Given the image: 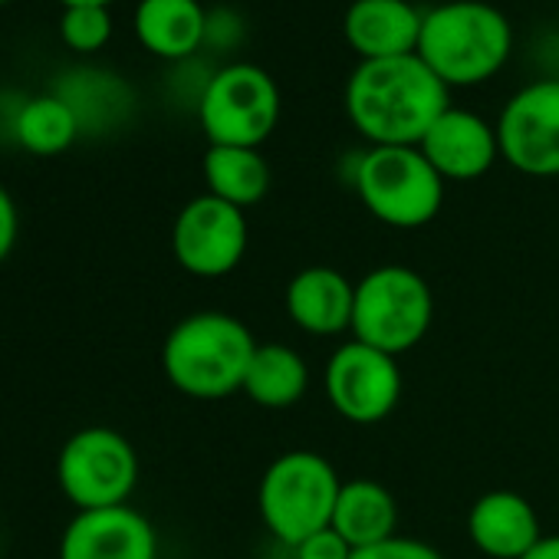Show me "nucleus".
Segmentation results:
<instances>
[{
	"mask_svg": "<svg viewBox=\"0 0 559 559\" xmlns=\"http://www.w3.org/2000/svg\"><path fill=\"white\" fill-rule=\"evenodd\" d=\"M444 109L448 86L418 53L362 60L346 83V112L372 145H421Z\"/></svg>",
	"mask_w": 559,
	"mask_h": 559,
	"instance_id": "f257e3e1",
	"label": "nucleus"
},
{
	"mask_svg": "<svg viewBox=\"0 0 559 559\" xmlns=\"http://www.w3.org/2000/svg\"><path fill=\"white\" fill-rule=\"evenodd\" d=\"M253 333L230 313L201 310L171 326L162 343V372L188 399L217 402L243 392Z\"/></svg>",
	"mask_w": 559,
	"mask_h": 559,
	"instance_id": "f03ea898",
	"label": "nucleus"
},
{
	"mask_svg": "<svg viewBox=\"0 0 559 559\" xmlns=\"http://www.w3.org/2000/svg\"><path fill=\"white\" fill-rule=\"evenodd\" d=\"M513 47L510 21L484 0H448L425 14L418 57L444 86H474L503 70Z\"/></svg>",
	"mask_w": 559,
	"mask_h": 559,
	"instance_id": "7ed1b4c3",
	"label": "nucleus"
},
{
	"mask_svg": "<svg viewBox=\"0 0 559 559\" xmlns=\"http://www.w3.org/2000/svg\"><path fill=\"white\" fill-rule=\"evenodd\" d=\"M340 490L343 480L323 454L307 448L287 451L260 477V520L280 543L294 549L307 536L333 526Z\"/></svg>",
	"mask_w": 559,
	"mask_h": 559,
	"instance_id": "20e7f679",
	"label": "nucleus"
},
{
	"mask_svg": "<svg viewBox=\"0 0 559 559\" xmlns=\"http://www.w3.org/2000/svg\"><path fill=\"white\" fill-rule=\"evenodd\" d=\"M353 188L376 221L399 230L431 224L444 204V178L418 145H372L356 158Z\"/></svg>",
	"mask_w": 559,
	"mask_h": 559,
	"instance_id": "39448f33",
	"label": "nucleus"
},
{
	"mask_svg": "<svg viewBox=\"0 0 559 559\" xmlns=\"http://www.w3.org/2000/svg\"><path fill=\"white\" fill-rule=\"evenodd\" d=\"M435 320V297L428 280L402 263H382L356 284L353 340L402 356L415 349Z\"/></svg>",
	"mask_w": 559,
	"mask_h": 559,
	"instance_id": "423d86ee",
	"label": "nucleus"
},
{
	"mask_svg": "<svg viewBox=\"0 0 559 559\" xmlns=\"http://www.w3.org/2000/svg\"><path fill=\"white\" fill-rule=\"evenodd\" d=\"M57 484L76 513L122 507L139 484V454L122 431L86 425L63 441L57 454Z\"/></svg>",
	"mask_w": 559,
	"mask_h": 559,
	"instance_id": "0eeeda50",
	"label": "nucleus"
},
{
	"mask_svg": "<svg viewBox=\"0 0 559 559\" xmlns=\"http://www.w3.org/2000/svg\"><path fill=\"white\" fill-rule=\"evenodd\" d=\"M198 119L211 145L257 148L276 129L280 90L266 70L253 63H230L204 83Z\"/></svg>",
	"mask_w": 559,
	"mask_h": 559,
	"instance_id": "6e6552de",
	"label": "nucleus"
},
{
	"mask_svg": "<svg viewBox=\"0 0 559 559\" xmlns=\"http://www.w3.org/2000/svg\"><path fill=\"white\" fill-rule=\"evenodd\" d=\"M247 240L250 230L243 211L214 194L191 198L171 227V253L178 266L201 280L234 273L247 253Z\"/></svg>",
	"mask_w": 559,
	"mask_h": 559,
	"instance_id": "1a4fd4ad",
	"label": "nucleus"
},
{
	"mask_svg": "<svg viewBox=\"0 0 559 559\" xmlns=\"http://www.w3.org/2000/svg\"><path fill=\"white\" fill-rule=\"evenodd\" d=\"M326 399L353 425L385 421L402 399V372L395 356L359 340L340 346L326 362Z\"/></svg>",
	"mask_w": 559,
	"mask_h": 559,
	"instance_id": "9d476101",
	"label": "nucleus"
},
{
	"mask_svg": "<svg viewBox=\"0 0 559 559\" xmlns=\"http://www.w3.org/2000/svg\"><path fill=\"white\" fill-rule=\"evenodd\" d=\"M507 165L533 178L559 175V80H536L510 96L497 119Z\"/></svg>",
	"mask_w": 559,
	"mask_h": 559,
	"instance_id": "9b49d317",
	"label": "nucleus"
},
{
	"mask_svg": "<svg viewBox=\"0 0 559 559\" xmlns=\"http://www.w3.org/2000/svg\"><path fill=\"white\" fill-rule=\"evenodd\" d=\"M60 559H158V533L135 507L80 510L63 536Z\"/></svg>",
	"mask_w": 559,
	"mask_h": 559,
	"instance_id": "f8f14e48",
	"label": "nucleus"
},
{
	"mask_svg": "<svg viewBox=\"0 0 559 559\" xmlns=\"http://www.w3.org/2000/svg\"><path fill=\"white\" fill-rule=\"evenodd\" d=\"M418 148L444 181H474L487 175L500 155L497 129H490L477 112L457 106L438 116Z\"/></svg>",
	"mask_w": 559,
	"mask_h": 559,
	"instance_id": "ddd939ff",
	"label": "nucleus"
},
{
	"mask_svg": "<svg viewBox=\"0 0 559 559\" xmlns=\"http://www.w3.org/2000/svg\"><path fill=\"white\" fill-rule=\"evenodd\" d=\"M287 317L310 336L353 330L356 284L336 266H304L287 284Z\"/></svg>",
	"mask_w": 559,
	"mask_h": 559,
	"instance_id": "4468645a",
	"label": "nucleus"
},
{
	"mask_svg": "<svg viewBox=\"0 0 559 559\" xmlns=\"http://www.w3.org/2000/svg\"><path fill=\"white\" fill-rule=\"evenodd\" d=\"M467 536L487 559H520L539 539V516L523 493L490 490L467 513Z\"/></svg>",
	"mask_w": 559,
	"mask_h": 559,
	"instance_id": "2eb2a0df",
	"label": "nucleus"
},
{
	"mask_svg": "<svg viewBox=\"0 0 559 559\" xmlns=\"http://www.w3.org/2000/svg\"><path fill=\"white\" fill-rule=\"evenodd\" d=\"M425 14L408 0H353L343 31L362 60L418 53Z\"/></svg>",
	"mask_w": 559,
	"mask_h": 559,
	"instance_id": "dca6fc26",
	"label": "nucleus"
},
{
	"mask_svg": "<svg viewBox=\"0 0 559 559\" xmlns=\"http://www.w3.org/2000/svg\"><path fill=\"white\" fill-rule=\"evenodd\" d=\"M333 530L353 549L385 543L399 536V503L389 493V487H382L372 477L343 480V490L333 510Z\"/></svg>",
	"mask_w": 559,
	"mask_h": 559,
	"instance_id": "f3484780",
	"label": "nucleus"
},
{
	"mask_svg": "<svg viewBox=\"0 0 559 559\" xmlns=\"http://www.w3.org/2000/svg\"><path fill=\"white\" fill-rule=\"evenodd\" d=\"M135 37L162 60H185L204 44L207 14L198 0H142L135 11Z\"/></svg>",
	"mask_w": 559,
	"mask_h": 559,
	"instance_id": "a211bd4d",
	"label": "nucleus"
},
{
	"mask_svg": "<svg viewBox=\"0 0 559 559\" xmlns=\"http://www.w3.org/2000/svg\"><path fill=\"white\" fill-rule=\"evenodd\" d=\"M310 389V369L304 356L287 343H257L243 395L260 408H294Z\"/></svg>",
	"mask_w": 559,
	"mask_h": 559,
	"instance_id": "6ab92c4d",
	"label": "nucleus"
},
{
	"mask_svg": "<svg viewBox=\"0 0 559 559\" xmlns=\"http://www.w3.org/2000/svg\"><path fill=\"white\" fill-rule=\"evenodd\" d=\"M204 185L207 194L234 204V207H253L270 191V165L257 148H230V145H211L204 152Z\"/></svg>",
	"mask_w": 559,
	"mask_h": 559,
	"instance_id": "aec40b11",
	"label": "nucleus"
},
{
	"mask_svg": "<svg viewBox=\"0 0 559 559\" xmlns=\"http://www.w3.org/2000/svg\"><path fill=\"white\" fill-rule=\"evenodd\" d=\"M11 132L24 152L50 158V155H63L80 139L83 129H80L76 112L57 93H47V96H34L21 103V109L14 112Z\"/></svg>",
	"mask_w": 559,
	"mask_h": 559,
	"instance_id": "412c9836",
	"label": "nucleus"
},
{
	"mask_svg": "<svg viewBox=\"0 0 559 559\" xmlns=\"http://www.w3.org/2000/svg\"><path fill=\"white\" fill-rule=\"evenodd\" d=\"M60 37L76 53H96L112 37L109 8H67L60 21Z\"/></svg>",
	"mask_w": 559,
	"mask_h": 559,
	"instance_id": "4be33fe9",
	"label": "nucleus"
},
{
	"mask_svg": "<svg viewBox=\"0 0 559 559\" xmlns=\"http://www.w3.org/2000/svg\"><path fill=\"white\" fill-rule=\"evenodd\" d=\"M349 559H444L435 546L421 543V539H412V536H392L385 543H376V546H366V549H356Z\"/></svg>",
	"mask_w": 559,
	"mask_h": 559,
	"instance_id": "5701e85b",
	"label": "nucleus"
},
{
	"mask_svg": "<svg viewBox=\"0 0 559 559\" xmlns=\"http://www.w3.org/2000/svg\"><path fill=\"white\" fill-rule=\"evenodd\" d=\"M353 552L356 549L333 526H326V530H320V533H313L294 546V559H349Z\"/></svg>",
	"mask_w": 559,
	"mask_h": 559,
	"instance_id": "b1692460",
	"label": "nucleus"
},
{
	"mask_svg": "<svg viewBox=\"0 0 559 559\" xmlns=\"http://www.w3.org/2000/svg\"><path fill=\"white\" fill-rule=\"evenodd\" d=\"M17 237H21V211H17L14 194L0 185V263L14 253Z\"/></svg>",
	"mask_w": 559,
	"mask_h": 559,
	"instance_id": "393cba45",
	"label": "nucleus"
},
{
	"mask_svg": "<svg viewBox=\"0 0 559 559\" xmlns=\"http://www.w3.org/2000/svg\"><path fill=\"white\" fill-rule=\"evenodd\" d=\"M520 559H559V536H543L526 556Z\"/></svg>",
	"mask_w": 559,
	"mask_h": 559,
	"instance_id": "a878e982",
	"label": "nucleus"
},
{
	"mask_svg": "<svg viewBox=\"0 0 559 559\" xmlns=\"http://www.w3.org/2000/svg\"><path fill=\"white\" fill-rule=\"evenodd\" d=\"M63 8H109L112 0H60Z\"/></svg>",
	"mask_w": 559,
	"mask_h": 559,
	"instance_id": "bb28decb",
	"label": "nucleus"
},
{
	"mask_svg": "<svg viewBox=\"0 0 559 559\" xmlns=\"http://www.w3.org/2000/svg\"><path fill=\"white\" fill-rule=\"evenodd\" d=\"M0 4H8V0H0Z\"/></svg>",
	"mask_w": 559,
	"mask_h": 559,
	"instance_id": "cd10ccee",
	"label": "nucleus"
}]
</instances>
